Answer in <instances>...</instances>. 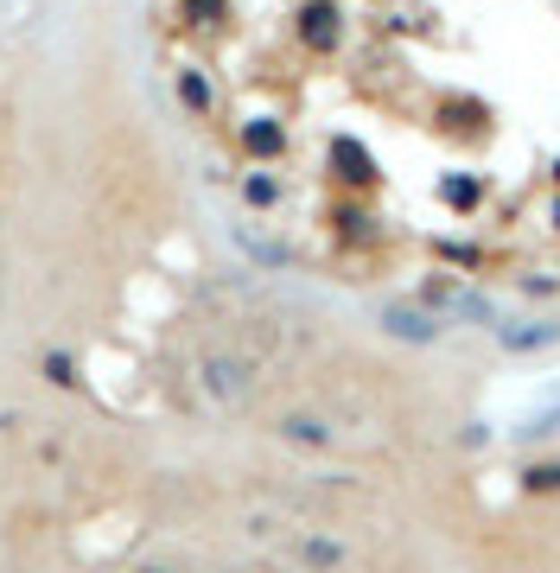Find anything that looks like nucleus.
I'll return each instance as SVG.
<instances>
[{"instance_id": "3", "label": "nucleus", "mask_w": 560, "mask_h": 573, "mask_svg": "<svg viewBox=\"0 0 560 573\" xmlns=\"http://www.w3.org/2000/svg\"><path fill=\"white\" fill-rule=\"evenodd\" d=\"M560 338V319H529V325H497V344L503 350H541Z\"/></svg>"}, {"instance_id": "6", "label": "nucleus", "mask_w": 560, "mask_h": 573, "mask_svg": "<svg viewBox=\"0 0 560 573\" xmlns=\"http://www.w3.org/2000/svg\"><path fill=\"white\" fill-rule=\"evenodd\" d=\"M554 230H560V204H554Z\"/></svg>"}, {"instance_id": "1", "label": "nucleus", "mask_w": 560, "mask_h": 573, "mask_svg": "<svg viewBox=\"0 0 560 573\" xmlns=\"http://www.w3.org/2000/svg\"><path fill=\"white\" fill-rule=\"evenodd\" d=\"M433 306L446 319H471V325H490L497 319V306H490L484 294H471V286H433Z\"/></svg>"}, {"instance_id": "2", "label": "nucleus", "mask_w": 560, "mask_h": 573, "mask_svg": "<svg viewBox=\"0 0 560 573\" xmlns=\"http://www.w3.org/2000/svg\"><path fill=\"white\" fill-rule=\"evenodd\" d=\"M382 325H389L395 338H414V344H433V338H440V319H433V313H420V306H389Z\"/></svg>"}, {"instance_id": "4", "label": "nucleus", "mask_w": 560, "mask_h": 573, "mask_svg": "<svg viewBox=\"0 0 560 573\" xmlns=\"http://www.w3.org/2000/svg\"><path fill=\"white\" fill-rule=\"evenodd\" d=\"M541 434H560V408H547V414H535V420L522 427V440H541Z\"/></svg>"}, {"instance_id": "5", "label": "nucleus", "mask_w": 560, "mask_h": 573, "mask_svg": "<svg viewBox=\"0 0 560 573\" xmlns=\"http://www.w3.org/2000/svg\"><path fill=\"white\" fill-rule=\"evenodd\" d=\"M560 484V465H541V472H529V490H554Z\"/></svg>"}]
</instances>
